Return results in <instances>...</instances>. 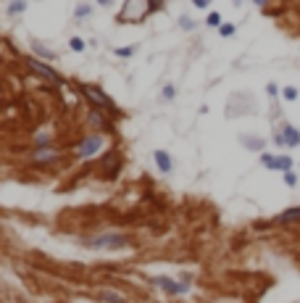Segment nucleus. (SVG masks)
Wrapping results in <instances>:
<instances>
[{"label":"nucleus","instance_id":"1","mask_svg":"<svg viewBox=\"0 0 300 303\" xmlns=\"http://www.w3.org/2000/svg\"><path fill=\"white\" fill-rule=\"evenodd\" d=\"M82 245L95 248V251H116V248L129 245V237L121 235V232H103V235H95V237H85Z\"/></svg>","mask_w":300,"mask_h":303},{"label":"nucleus","instance_id":"2","mask_svg":"<svg viewBox=\"0 0 300 303\" xmlns=\"http://www.w3.org/2000/svg\"><path fill=\"white\" fill-rule=\"evenodd\" d=\"M153 285H158L169 295H187L189 293V285L187 282H177V280H171V277H155Z\"/></svg>","mask_w":300,"mask_h":303},{"label":"nucleus","instance_id":"3","mask_svg":"<svg viewBox=\"0 0 300 303\" xmlns=\"http://www.w3.org/2000/svg\"><path fill=\"white\" fill-rule=\"evenodd\" d=\"M261 163L266 166V169H279V172H284V174H287V172H292V158L290 156H268V153H263L261 156Z\"/></svg>","mask_w":300,"mask_h":303},{"label":"nucleus","instance_id":"4","mask_svg":"<svg viewBox=\"0 0 300 303\" xmlns=\"http://www.w3.org/2000/svg\"><path fill=\"white\" fill-rule=\"evenodd\" d=\"M277 143L279 145H290V148H295V145H300V132L295 129V127H284L282 129V134H279V137H277Z\"/></svg>","mask_w":300,"mask_h":303},{"label":"nucleus","instance_id":"5","mask_svg":"<svg viewBox=\"0 0 300 303\" xmlns=\"http://www.w3.org/2000/svg\"><path fill=\"white\" fill-rule=\"evenodd\" d=\"M26 64H29L32 69H35V71L40 74V77H45V79H50V82H61V77H58V74H56V71H53L50 66H42V64H40V61H35V58H29V61H26Z\"/></svg>","mask_w":300,"mask_h":303},{"label":"nucleus","instance_id":"6","mask_svg":"<svg viewBox=\"0 0 300 303\" xmlns=\"http://www.w3.org/2000/svg\"><path fill=\"white\" fill-rule=\"evenodd\" d=\"M100 145H103V140H100V137H87V143L79 145V156L87 158V156H92V153H98Z\"/></svg>","mask_w":300,"mask_h":303},{"label":"nucleus","instance_id":"7","mask_svg":"<svg viewBox=\"0 0 300 303\" xmlns=\"http://www.w3.org/2000/svg\"><path fill=\"white\" fill-rule=\"evenodd\" d=\"M153 158H155L158 169H161L163 174H169V172L174 169V161H171V156L166 153V150H155V153H153Z\"/></svg>","mask_w":300,"mask_h":303},{"label":"nucleus","instance_id":"8","mask_svg":"<svg viewBox=\"0 0 300 303\" xmlns=\"http://www.w3.org/2000/svg\"><path fill=\"white\" fill-rule=\"evenodd\" d=\"M295 219H300V206H292V208H287V211H282L279 224H290V222H295Z\"/></svg>","mask_w":300,"mask_h":303},{"label":"nucleus","instance_id":"9","mask_svg":"<svg viewBox=\"0 0 300 303\" xmlns=\"http://www.w3.org/2000/svg\"><path fill=\"white\" fill-rule=\"evenodd\" d=\"M82 90H85V95H92V100L98 105H108V98L103 93H98V90H92V87H82Z\"/></svg>","mask_w":300,"mask_h":303},{"label":"nucleus","instance_id":"10","mask_svg":"<svg viewBox=\"0 0 300 303\" xmlns=\"http://www.w3.org/2000/svg\"><path fill=\"white\" fill-rule=\"evenodd\" d=\"M100 298L105 300V303H126V298H121L119 293H114V290H103L100 293Z\"/></svg>","mask_w":300,"mask_h":303},{"label":"nucleus","instance_id":"11","mask_svg":"<svg viewBox=\"0 0 300 303\" xmlns=\"http://www.w3.org/2000/svg\"><path fill=\"white\" fill-rule=\"evenodd\" d=\"M219 32H221V37H232L234 35V24H221Z\"/></svg>","mask_w":300,"mask_h":303},{"label":"nucleus","instance_id":"12","mask_svg":"<svg viewBox=\"0 0 300 303\" xmlns=\"http://www.w3.org/2000/svg\"><path fill=\"white\" fill-rule=\"evenodd\" d=\"M282 95H284V100H297V90L295 87H284Z\"/></svg>","mask_w":300,"mask_h":303},{"label":"nucleus","instance_id":"13","mask_svg":"<svg viewBox=\"0 0 300 303\" xmlns=\"http://www.w3.org/2000/svg\"><path fill=\"white\" fill-rule=\"evenodd\" d=\"M205 21H208V26H221V16H219V13H208V19H205Z\"/></svg>","mask_w":300,"mask_h":303},{"label":"nucleus","instance_id":"14","mask_svg":"<svg viewBox=\"0 0 300 303\" xmlns=\"http://www.w3.org/2000/svg\"><path fill=\"white\" fill-rule=\"evenodd\" d=\"M284 185H287V187H295V185H297V177H295L292 172H287V174H284Z\"/></svg>","mask_w":300,"mask_h":303},{"label":"nucleus","instance_id":"15","mask_svg":"<svg viewBox=\"0 0 300 303\" xmlns=\"http://www.w3.org/2000/svg\"><path fill=\"white\" fill-rule=\"evenodd\" d=\"M132 53H134V48H116V56L119 58H129Z\"/></svg>","mask_w":300,"mask_h":303},{"label":"nucleus","instance_id":"16","mask_svg":"<svg viewBox=\"0 0 300 303\" xmlns=\"http://www.w3.org/2000/svg\"><path fill=\"white\" fill-rule=\"evenodd\" d=\"M245 145H248V148H256V150H261V148H263V143H261V140H256V137H253V140H250V137H245Z\"/></svg>","mask_w":300,"mask_h":303},{"label":"nucleus","instance_id":"17","mask_svg":"<svg viewBox=\"0 0 300 303\" xmlns=\"http://www.w3.org/2000/svg\"><path fill=\"white\" fill-rule=\"evenodd\" d=\"M71 50H76V53H79V50H85V42L79 40V37H74V40H71Z\"/></svg>","mask_w":300,"mask_h":303},{"label":"nucleus","instance_id":"18","mask_svg":"<svg viewBox=\"0 0 300 303\" xmlns=\"http://www.w3.org/2000/svg\"><path fill=\"white\" fill-rule=\"evenodd\" d=\"M24 11V0L21 3H11V8H8V13H21Z\"/></svg>","mask_w":300,"mask_h":303},{"label":"nucleus","instance_id":"19","mask_svg":"<svg viewBox=\"0 0 300 303\" xmlns=\"http://www.w3.org/2000/svg\"><path fill=\"white\" fill-rule=\"evenodd\" d=\"M87 13H90V6H79V8H76V16H79V19L87 16Z\"/></svg>","mask_w":300,"mask_h":303},{"label":"nucleus","instance_id":"20","mask_svg":"<svg viewBox=\"0 0 300 303\" xmlns=\"http://www.w3.org/2000/svg\"><path fill=\"white\" fill-rule=\"evenodd\" d=\"M266 90H268V95H274V98L279 95V87H277L274 82H268V87H266Z\"/></svg>","mask_w":300,"mask_h":303},{"label":"nucleus","instance_id":"21","mask_svg":"<svg viewBox=\"0 0 300 303\" xmlns=\"http://www.w3.org/2000/svg\"><path fill=\"white\" fill-rule=\"evenodd\" d=\"M174 98V87L169 85V87H163V100H171Z\"/></svg>","mask_w":300,"mask_h":303},{"label":"nucleus","instance_id":"22","mask_svg":"<svg viewBox=\"0 0 300 303\" xmlns=\"http://www.w3.org/2000/svg\"><path fill=\"white\" fill-rule=\"evenodd\" d=\"M158 6H161V0H150V6H148V11H155Z\"/></svg>","mask_w":300,"mask_h":303},{"label":"nucleus","instance_id":"23","mask_svg":"<svg viewBox=\"0 0 300 303\" xmlns=\"http://www.w3.org/2000/svg\"><path fill=\"white\" fill-rule=\"evenodd\" d=\"M193 3H195L198 8H205V6H208V0H193Z\"/></svg>","mask_w":300,"mask_h":303},{"label":"nucleus","instance_id":"24","mask_svg":"<svg viewBox=\"0 0 300 303\" xmlns=\"http://www.w3.org/2000/svg\"><path fill=\"white\" fill-rule=\"evenodd\" d=\"M182 26H184V29H193L195 24H193V21H189V19H182Z\"/></svg>","mask_w":300,"mask_h":303},{"label":"nucleus","instance_id":"25","mask_svg":"<svg viewBox=\"0 0 300 303\" xmlns=\"http://www.w3.org/2000/svg\"><path fill=\"white\" fill-rule=\"evenodd\" d=\"M98 3H100V6H111V0H98Z\"/></svg>","mask_w":300,"mask_h":303},{"label":"nucleus","instance_id":"26","mask_svg":"<svg viewBox=\"0 0 300 303\" xmlns=\"http://www.w3.org/2000/svg\"><path fill=\"white\" fill-rule=\"evenodd\" d=\"M253 3H256V6H263V3H266V0H253Z\"/></svg>","mask_w":300,"mask_h":303}]
</instances>
